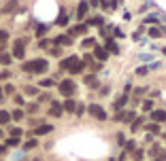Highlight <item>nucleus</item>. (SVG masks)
I'll return each instance as SVG.
<instances>
[{"mask_svg":"<svg viewBox=\"0 0 166 161\" xmlns=\"http://www.w3.org/2000/svg\"><path fill=\"white\" fill-rule=\"evenodd\" d=\"M87 113H89L92 117L100 119V121L107 119V113H104V108H102V106H98V104H89V106H87Z\"/></svg>","mask_w":166,"mask_h":161,"instance_id":"nucleus-1","label":"nucleus"},{"mask_svg":"<svg viewBox=\"0 0 166 161\" xmlns=\"http://www.w3.org/2000/svg\"><path fill=\"white\" fill-rule=\"evenodd\" d=\"M21 117H24V110H21V108H15V110L11 113V119H15V121H19Z\"/></svg>","mask_w":166,"mask_h":161,"instance_id":"nucleus-23","label":"nucleus"},{"mask_svg":"<svg viewBox=\"0 0 166 161\" xmlns=\"http://www.w3.org/2000/svg\"><path fill=\"white\" fill-rule=\"evenodd\" d=\"M87 11H89V4H87V2H81V4H79V11H77V17L83 19V17L87 15Z\"/></svg>","mask_w":166,"mask_h":161,"instance_id":"nucleus-13","label":"nucleus"},{"mask_svg":"<svg viewBox=\"0 0 166 161\" xmlns=\"http://www.w3.org/2000/svg\"><path fill=\"white\" fill-rule=\"evenodd\" d=\"M115 121H124V123H132V121H134V110H124V113L115 115Z\"/></svg>","mask_w":166,"mask_h":161,"instance_id":"nucleus-6","label":"nucleus"},{"mask_svg":"<svg viewBox=\"0 0 166 161\" xmlns=\"http://www.w3.org/2000/svg\"><path fill=\"white\" fill-rule=\"evenodd\" d=\"M83 47H94V38H85L83 40Z\"/></svg>","mask_w":166,"mask_h":161,"instance_id":"nucleus-42","label":"nucleus"},{"mask_svg":"<svg viewBox=\"0 0 166 161\" xmlns=\"http://www.w3.org/2000/svg\"><path fill=\"white\" fill-rule=\"evenodd\" d=\"M4 47H6V45H4V42H0V53L4 51Z\"/></svg>","mask_w":166,"mask_h":161,"instance_id":"nucleus-52","label":"nucleus"},{"mask_svg":"<svg viewBox=\"0 0 166 161\" xmlns=\"http://www.w3.org/2000/svg\"><path fill=\"white\" fill-rule=\"evenodd\" d=\"M15 104H19V106H21V104H24V98H21V95H15Z\"/></svg>","mask_w":166,"mask_h":161,"instance_id":"nucleus-48","label":"nucleus"},{"mask_svg":"<svg viewBox=\"0 0 166 161\" xmlns=\"http://www.w3.org/2000/svg\"><path fill=\"white\" fill-rule=\"evenodd\" d=\"M26 108H28V113H36V110H39V104H32V102H30Z\"/></svg>","mask_w":166,"mask_h":161,"instance_id":"nucleus-36","label":"nucleus"},{"mask_svg":"<svg viewBox=\"0 0 166 161\" xmlns=\"http://www.w3.org/2000/svg\"><path fill=\"white\" fill-rule=\"evenodd\" d=\"M13 91H15L13 85H6V87H4V93H13Z\"/></svg>","mask_w":166,"mask_h":161,"instance_id":"nucleus-44","label":"nucleus"},{"mask_svg":"<svg viewBox=\"0 0 166 161\" xmlns=\"http://www.w3.org/2000/svg\"><path fill=\"white\" fill-rule=\"evenodd\" d=\"M151 161H166V153H162L160 157H156V159H151Z\"/></svg>","mask_w":166,"mask_h":161,"instance_id":"nucleus-49","label":"nucleus"},{"mask_svg":"<svg viewBox=\"0 0 166 161\" xmlns=\"http://www.w3.org/2000/svg\"><path fill=\"white\" fill-rule=\"evenodd\" d=\"M0 136H2V131H0Z\"/></svg>","mask_w":166,"mask_h":161,"instance_id":"nucleus-54","label":"nucleus"},{"mask_svg":"<svg viewBox=\"0 0 166 161\" xmlns=\"http://www.w3.org/2000/svg\"><path fill=\"white\" fill-rule=\"evenodd\" d=\"M102 9H117V2H100Z\"/></svg>","mask_w":166,"mask_h":161,"instance_id":"nucleus-30","label":"nucleus"},{"mask_svg":"<svg viewBox=\"0 0 166 161\" xmlns=\"http://www.w3.org/2000/svg\"><path fill=\"white\" fill-rule=\"evenodd\" d=\"M13 62V55H9V53H0V64L2 66H9Z\"/></svg>","mask_w":166,"mask_h":161,"instance_id":"nucleus-17","label":"nucleus"},{"mask_svg":"<svg viewBox=\"0 0 166 161\" xmlns=\"http://www.w3.org/2000/svg\"><path fill=\"white\" fill-rule=\"evenodd\" d=\"M151 119H153V123H164L166 121V113L164 110H151Z\"/></svg>","mask_w":166,"mask_h":161,"instance_id":"nucleus-10","label":"nucleus"},{"mask_svg":"<svg viewBox=\"0 0 166 161\" xmlns=\"http://www.w3.org/2000/svg\"><path fill=\"white\" fill-rule=\"evenodd\" d=\"M53 85H55V80H53V79H43L41 80V87H53Z\"/></svg>","mask_w":166,"mask_h":161,"instance_id":"nucleus-29","label":"nucleus"},{"mask_svg":"<svg viewBox=\"0 0 166 161\" xmlns=\"http://www.w3.org/2000/svg\"><path fill=\"white\" fill-rule=\"evenodd\" d=\"M147 129H149V134H151V136L160 134V125H158V123H151V125H147Z\"/></svg>","mask_w":166,"mask_h":161,"instance_id":"nucleus-22","label":"nucleus"},{"mask_svg":"<svg viewBox=\"0 0 166 161\" xmlns=\"http://www.w3.org/2000/svg\"><path fill=\"white\" fill-rule=\"evenodd\" d=\"M24 70H26V72H32V62H26V64H24Z\"/></svg>","mask_w":166,"mask_h":161,"instance_id":"nucleus-43","label":"nucleus"},{"mask_svg":"<svg viewBox=\"0 0 166 161\" xmlns=\"http://www.w3.org/2000/svg\"><path fill=\"white\" fill-rule=\"evenodd\" d=\"M66 21H68V15H64V13H60V17H58V23H60V26H64Z\"/></svg>","mask_w":166,"mask_h":161,"instance_id":"nucleus-34","label":"nucleus"},{"mask_svg":"<svg viewBox=\"0 0 166 161\" xmlns=\"http://www.w3.org/2000/svg\"><path fill=\"white\" fill-rule=\"evenodd\" d=\"M109 51H111V53H119V47L115 45V40H109V42H107V53H109Z\"/></svg>","mask_w":166,"mask_h":161,"instance_id":"nucleus-19","label":"nucleus"},{"mask_svg":"<svg viewBox=\"0 0 166 161\" xmlns=\"http://www.w3.org/2000/svg\"><path fill=\"white\" fill-rule=\"evenodd\" d=\"M132 157H134V159H141V157H143V151H141V148H136V151L132 153Z\"/></svg>","mask_w":166,"mask_h":161,"instance_id":"nucleus-41","label":"nucleus"},{"mask_svg":"<svg viewBox=\"0 0 166 161\" xmlns=\"http://www.w3.org/2000/svg\"><path fill=\"white\" fill-rule=\"evenodd\" d=\"M85 110H87V106H83V104H79V106H77V113H75V115H79V117H81V115L85 113Z\"/></svg>","mask_w":166,"mask_h":161,"instance_id":"nucleus-37","label":"nucleus"},{"mask_svg":"<svg viewBox=\"0 0 166 161\" xmlns=\"http://www.w3.org/2000/svg\"><path fill=\"white\" fill-rule=\"evenodd\" d=\"M141 125H143V119H134V121H132V131H134V129H138Z\"/></svg>","mask_w":166,"mask_h":161,"instance_id":"nucleus-35","label":"nucleus"},{"mask_svg":"<svg viewBox=\"0 0 166 161\" xmlns=\"http://www.w3.org/2000/svg\"><path fill=\"white\" fill-rule=\"evenodd\" d=\"M24 55H26V49H24V42L19 40V42H15V47H13V57L21 59Z\"/></svg>","mask_w":166,"mask_h":161,"instance_id":"nucleus-7","label":"nucleus"},{"mask_svg":"<svg viewBox=\"0 0 166 161\" xmlns=\"http://www.w3.org/2000/svg\"><path fill=\"white\" fill-rule=\"evenodd\" d=\"M21 134H24V131H21L19 127H15V129H11V138H17V140H19V138H21Z\"/></svg>","mask_w":166,"mask_h":161,"instance_id":"nucleus-28","label":"nucleus"},{"mask_svg":"<svg viewBox=\"0 0 166 161\" xmlns=\"http://www.w3.org/2000/svg\"><path fill=\"white\" fill-rule=\"evenodd\" d=\"M77 62H79V57H75V55H70V57H66V59H62V64H60V68H62V70H68V72H70V68H73V66H75Z\"/></svg>","mask_w":166,"mask_h":161,"instance_id":"nucleus-5","label":"nucleus"},{"mask_svg":"<svg viewBox=\"0 0 166 161\" xmlns=\"http://www.w3.org/2000/svg\"><path fill=\"white\" fill-rule=\"evenodd\" d=\"M158 153H160V146H158V144H153V146H151V151H149V155L153 157V155H158Z\"/></svg>","mask_w":166,"mask_h":161,"instance_id":"nucleus-39","label":"nucleus"},{"mask_svg":"<svg viewBox=\"0 0 166 161\" xmlns=\"http://www.w3.org/2000/svg\"><path fill=\"white\" fill-rule=\"evenodd\" d=\"M2 98H4V89L0 87V100H2Z\"/></svg>","mask_w":166,"mask_h":161,"instance_id":"nucleus-53","label":"nucleus"},{"mask_svg":"<svg viewBox=\"0 0 166 161\" xmlns=\"http://www.w3.org/2000/svg\"><path fill=\"white\" fill-rule=\"evenodd\" d=\"M149 36L158 38V36H162V30H158V28H149Z\"/></svg>","mask_w":166,"mask_h":161,"instance_id":"nucleus-27","label":"nucleus"},{"mask_svg":"<svg viewBox=\"0 0 166 161\" xmlns=\"http://www.w3.org/2000/svg\"><path fill=\"white\" fill-rule=\"evenodd\" d=\"M39 47H41V49H47V47H49V40H41V45H39Z\"/></svg>","mask_w":166,"mask_h":161,"instance_id":"nucleus-50","label":"nucleus"},{"mask_svg":"<svg viewBox=\"0 0 166 161\" xmlns=\"http://www.w3.org/2000/svg\"><path fill=\"white\" fill-rule=\"evenodd\" d=\"M60 93H62V95H75V83L70 79L62 80V83H60Z\"/></svg>","mask_w":166,"mask_h":161,"instance_id":"nucleus-2","label":"nucleus"},{"mask_svg":"<svg viewBox=\"0 0 166 161\" xmlns=\"http://www.w3.org/2000/svg\"><path fill=\"white\" fill-rule=\"evenodd\" d=\"M0 79H11V72H9V70H4V72H0Z\"/></svg>","mask_w":166,"mask_h":161,"instance_id":"nucleus-45","label":"nucleus"},{"mask_svg":"<svg viewBox=\"0 0 166 161\" xmlns=\"http://www.w3.org/2000/svg\"><path fill=\"white\" fill-rule=\"evenodd\" d=\"M94 55L100 59V62H107V57H109V53H107V49H102V47H96L94 49Z\"/></svg>","mask_w":166,"mask_h":161,"instance_id":"nucleus-12","label":"nucleus"},{"mask_svg":"<svg viewBox=\"0 0 166 161\" xmlns=\"http://www.w3.org/2000/svg\"><path fill=\"white\" fill-rule=\"evenodd\" d=\"M11 121V113H6V110H0V125H6Z\"/></svg>","mask_w":166,"mask_h":161,"instance_id":"nucleus-18","label":"nucleus"},{"mask_svg":"<svg viewBox=\"0 0 166 161\" xmlns=\"http://www.w3.org/2000/svg\"><path fill=\"white\" fill-rule=\"evenodd\" d=\"M85 83H87L89 87H94V85H96V77H94V74H89V77H85Z\"/></svg>","mask_w":166,"mask_h":161,"instance_id":"nucleus-32","label":"nucleus"},{"mask_svg":"<svg viewBox=\"0 0 166 161\" xmlns=\"http://www.w3.org/2000/svg\"><path fill=\"white\" fill-rule=\"evenodd\" d=\"M53 42H55V45H60V47H68L73 40H70V36H66V34H60V36H55Z\"/></svg>","mask_w":166,"mask_h":161,"instance_id":"nucleus-11","label":"nucleus"},{"mask_svg":"<svg viewBox=\"0 0 166 161\" xmlns=\"http://www.w3.org/2000/svg\"><path fill=\"white\" fill-rule=\"evenodd\" d=\"M47 68H49V62H47V59H32V72L43 74Z\"/></svg>","mask_w":166,"mask_h":161,"instance_id":"nucleus-3","label":"nucleus"},{"mask_svg":"<svg viewBox=\"0 0 166 161\" xmlns=\"http://www.w3.org/2000/svg\"><path fill=\"white\" fill-rule=\"evenodd\" d=\"M104 21H102V17H92L89 19V26H102Z\"/></svg>","mask_w":166,"mask_h":161,"instance_id":"nucleus-26","label":"nucleus"},{"mask_svg":"<svg viewBox=\"0 0 166 161\" xmlns=\"http://www.w3.org/2000/svg\"><path fill=\"white\" fill-rule=\"evenodd\" d=\"M36 34H39V36H45V34H47V26H45V23H41V26H39Z\"/></svg>","mask_w":166,"mask_h":161,"instance_id":"nucleus-33","label":"nucleus"},{"mask_svg":"<svg viewBox=\"0 0 166 161\" xmlns=\"http://www.w3.org/2000/svg\"><path fill=\"white\" fill-rule=\"evenodd\" d=\"M24 91H26L28 95H41V93H39V89H36L34 85H26V87H24Z\"/></svg>","mask_w":166,"mask_h":161,"instance_id":"nucleus-20","label":"nucleus"},{"mask_svg":"<svg viewBox=\"0 0 166 161\" xmlns=\"http://www.w3.org/2000/svg\"><path fill=\"white\" fill-rule=\"evenodd\" d=\"M4 9H6V13H13V9H17V4H15V2H9Z\"/></svg>","mask_w":166,"mask_h":161,"instance_id":"nucleus-38","label":"nucleus"},{"mask_svg":"<svg viewBox=\"0 0 166 161\" xmlns=\"http://www.w3.org/2000/svg\"><path fill=\"white\" fill-rule=\"evenodd\" d=\"M77 106H79V104H77L75 100H70V98L64 100V104H62V108H64L66 113H77Z\"/></svg>","mask_w":166,"mask_h":161,"instance_id":"nucleus-8","label":"nucleus"},{"mask_svg":"<svg viewBox=\"0 0 166 161\" xmlns=\"http://www.w3.org/2000/svg\"><path fill=\"white\" fill-rule=\"evenodd\" d=\"M4 151H6V146H0V155H4Z\"/></svg>","mask_w":166,"mask_h":161,"instance_id":"nucleus-51","label":"nucleus"},{"mask_svg":"<svg viewBox=\"0 0 166 161\" xmlns=\"http://www.w3.org/2000/svg\"><path fill=\"white\" fill-rule=\"evenodd\" d=\"M6 38H9V32L6 30H0V42H4Z\"/></svg>","mask_w":166,"mask_h":161,"instance_id":"nucleus-40","label":"nucleus"},{"mask_svg":"<svg viewBox=\"0 0 166 161\" xmlns=\"http://www.w3.org/2000/svg\"><path fill=\"white\" fill-rule=\"evenodd\" d=\"M39 146V142H36V138H30L26 144H24V151H32V148H36Z\"/></svg>","mask_w":166,"mask_h":161,"instance_id":"nucleus-16","label":"nucleus"},{"mask_svg":"<svg viewBox=\"0 0 166 161\" xmlns=\"http://www.w3.org/2000/svg\"><path fill=\"white\" fill-rule=\"evenodd\" d=\"M60 53H62L60 47H53V49H51V55H60Z\"/></svg>","mask_w":166,"mask_h":161,"instance_id":"nucleus-47","label":"nucleus"},{"mask_svg":"<svg viewBox=\"0 0 166 161\" xmlns=\"http://www.w3.org/2000/svg\"><path fill=\"white\" fill-rule=\"evenodd\" d=\"M53 131V125H47V123H41L36 129H32V138L34 136H45V134H51Z\"/></svg>","mask_w":166,"mask_h":161,"instance_id":"nucleus-4","label":"nucleus"},{"mask_svg":"<svg viewBox=\"0 0 166 161\" xmlns=\"http://www.w3.org/2000/svg\"><path fill=\"white\" fill-rule=\"evenodd\" d=\"M62 113H64V108H62V104H58V102H51V110H49V115L51 117H62Z\"/></svg>","mask_w":166,"mask_h":161,"instance_id":"nucleus-9","label":"nucleus"},{"mask_svg":"<svg viewBox=\"0 0 166 161\" xmlns=\"http://www.w3.org/2000/svg\"><path fill=\"white\" fill-rule=\"evenodd\" d=\"M143 110H145V113L153 110V102H151V100H145V102H143Z\"/></svg>","mask_w":166,"mask_h":161,"instance_id":"nucleus-24","label":"nucleus"},{"mask_svg":"<svg viewBox=\"0 0 166 161\" xmlns=\"http://www.w3.org/2000/svg\"><path fill=\"white\" fill-rule=\"evenodd\" d=\"M83 68H85V64H83L81 59H79V62H77V64H75V66L70 68V72H73V74H79V72H81Z\"/></svg>","mask_w":166,"mask_h":161,"instance_id":"nucleus-21","label":"nucleus"},{"mask_svg":"<svg viewBox=\"0 0 166 161\" xmlns=\"http://www.w3.org/2000/svg\"><path fill=\"white\" fill-rule=\"evenodd\" d=\"M126 151H128V153H134V151H136V144H134V140H128V142H126Z\"/></svg>","mask_w":166,"mask_h":161,"instance_id":"nucleus-25","label":"nucleus"},{"mask_svg":"<svg viewBox=\"0 0 166 161\" xmlns=\"http://www.w3.org/2000/svg\"><path fill=\"white\" fill-rule=\"evenodd\" d=\"M85 30H87V26H85V23H79V26L70 28V36H75V34H85Z\"/></svg>","mask_w":166,"mask_h":161,"instance_id":"nucleus-14","label":"nucleus"},{"mask_svg":"<svg viewBox=\"0 0 166 161\" xmlns=\"http://www.w3.org/2000/svg\"><path fill=\"white\" fill-rule=\"evenodd\" d=\"M113 34H115V36H117V38H122V36H124V32H122V30H117V28H115V30H113Z\"/></svg>","mask_w":166,"mask_h":161,"instance_id":"nucleus-46","label":"nucleus"},{"mask_svg":"<svg viewBox=\"0 0 166 161\" xmlns=\"http://www.w3.org/2000/svg\"><path fill=\"white\" fill-rule=\"evenodd\" d=\"M4 146H19V140H17V138H9Z\"/></svg>","mask_w":166,"mask_h":161,"instance_id":"nucleus-31","label":"nucleus"},{"mask_svg":"<svg viewBox=\"0 0 166 161\" xmlns=\"http://www.w3.org/2000/svg\"><path fill=\"white\" fill-rule=\"evenodd\" d=\"M126 102H128V95H119V98L113 102V108H115V110L122 108V106H126Z\"/></svg>","mask_w":166,"mask_h":161,"instance_id":"nucleus-15","label":"nucleus"}]
</instances>
